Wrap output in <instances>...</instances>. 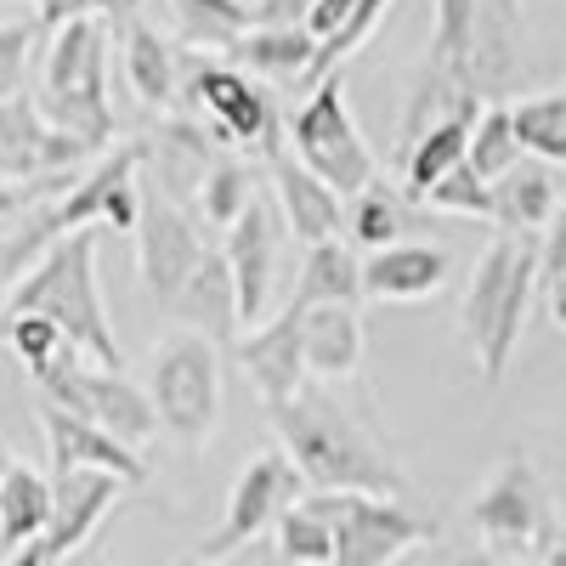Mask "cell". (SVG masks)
I'll use <instances>...</instances> for the list:
<instances>
[{
	"mask_svg": "<svg viewBox=\"0 0 566 566\" xmlns=\"http://www.w3.org/2000/svg\"><path fill=\"white\" fill-rule=\"evenodd\" d=\"M119 45H125V80H130L136 97L159 114L176 108L181 103V52L176 45L136 12L119 18Z\"/></svg>",
	"mask_w": 566,
	"mask_h": 566,
	"instance_id": "cell-20",
	"label": "cell"
},
{
	"mask_svg": "<svg viewBox=\"0 0 566 566\" xmlns=\"http://www.w3.org/2000/svg\"><path fill=\"white\" fill-rule=\"evenodd\" d=\"M255 205V170L244 159H216L199 170V216L210 227H232Z\"/></svg>",
	"mask_w": 566,
	"mask_h": 566,
	"instance_id": "cell-33",
	"label": "cell"
},
{
	"mask_svg": "<svg viewBox=\"0 0 566 566\" xmlns=\"http://www.w3.org/2000/svg\"><path fill=\"white\" fill-rule=\"evenodd\" d=\"M130 0H34V23L40 29H69L80 18H125Z\"/></svg>",
	"mask_w": 566,
	"mask_h": 566,
	"instance_id": "cell-38",
	"label": "cell"
},
{
	"mask_svg": "<svg viewBox=\"0 0 566 566\" xmlns=\"http://www.w3.org/2000/svg\"><path fill=\"white\" fill-rule=\"evenodd\" d=\"M40 397H52V402L85 413L91 424H103V431H114V437L130 442V448H148V442L165 431L154 397L142 391V386H130L119 368H91L85 352L69 357L52 380H40Z\"/></svg>",
	"mask_w": 566,
	"mask_h": 566,
	"instance_id": "cell-11",
	"label": "cell"
},
{
	"mask_svg": "<svg viewBox=\"0 0 566 566\" xmlns=\"http://www.w3.org/2000/svg\"><path fill=\"white\" fill-rule=\"evenodd\" d=\"M272 170V199L290 221V232L301 244H323V239H340V221H346V193L340 187H328L312 165H301L290 148H277L266 159Z\"/></svg>",
	"mask_w": 566,
	"mask_h": 566,
	"instance_id": "cell-18",
	"label": "cell"
},
{
	"mask_svg": "<svg viewBox=\"0 0 566 566\" xmlns=\"http://www.w3.org/2000/svg\"><path fill=\"white\" fill-rule=\"evenodd\" d=\"M283 210L272 199L255 193V205L227 227V266H232V290H239V323L255 328L266 323V301H272V283H277V250H283Z\"/></svg>",
	"mask_w": 566,
	"mask_h": 566,
	"instance_id": "cell-15",
	"label": "cell"
},
{
	"mask_svg": "<svg viewBox=\"0 0 566 566\" xmlns=\"http://www.w3.org/2000/svg\"><path fill=\"white\" fill-rule=\"evenodd\" d=\"M515 114V136L522 148L544 165H566V91H538V97L510 103Z\"/></svg>",
	"mask_w": 566,
	"mask_h": 566,
	"instance_id": "cell-31",
	"label": "cell"
},
{
	"mask_svg": "<svg viewBox=\"0 0 566 566\" xmlns=\"http://www.w3.org/2000/svg\"><path fill=\"white\" fill-rule=\"evenodd\" d=\"M221 340L199 328H176L148 352V397L159 408V424L181 448H205L221 424Z\"/></svg>",
	"mask_w": 566,
	"mask_h": 566,
	"instance_id": "cell-5",
	"label": "cell"
},
{
	"mask_svg": "<svg viewBox=\"0 0 566 566\" xmlns=\"http://www.w3.org/2000/svg\"><path fill=\"white\" fill-rule=\"evenodd\" d=\"M34 34H40V23H29V18L0 23V103L23 91V74H29V57H34Z\"/></svg>",
	"mask_w": 566,
	"mask_h": 566,
	"instance_id": "cell-37",
	"label": "cell"
},
{
	"mask_svg": "<svg viewBox=\"0 0 566 566\" xmlns=\"http://www.w3.org/2000/svg\"><path fill=\"white\" fill-rule=\"evenodd\" d=\"M181 108L210 119V142L250 148L255 159H272L283 148V136H290L277 125V108L266 97V85H255V74L239 69V63L181 52Z\"/></svg>",
	"mask_w": 566,
	"mask_h": 566,
	"instance_id": "cell-7",
	"label": "cell"
},
{
	"mask_svg": "<svg viewBox=\"0 0 566 566\" xmlns=\"http://www.w3.org/2000/svg\"><path fill=\"white\" fill-rule=\"evenodd\" d=\"M210 255L199 221L176 205V193L154 187L142 193V221H136V266H142V290L159 306H176V295L187 290V277L199 272V261Z\"/></svg>",
	"mask_w": 566,
	"mask_h": 566,
	"instance_id": "cell-12",
	"label": "cell"
},
{
	"mask_svg": "<svg viewBox=\"0 0 566 566\" xmlns=\"http://www.w3.org/2000/svg\"><path fill=\"white\" fill-rule=\"evenodd\" d=\"M7 346L18 352V363H23V374L34 386L52 380L69 357H80V346L63 335L52 317H40V312H7Z\"/></svg>",
	"mask_w": 566,
	"mask_h": 566,
	"instance_id": "cell-29",
	"label": "cell"
},
{
	"mask_svg": "<svg viewBox=\"0 0 566 566\" xmlns=\"http://www.w3.org/2000/svg\"><path fill=\"white\" fill-rule=\"evenodd\" d=\"M295 499H306V476H301V464L290 453H255L244 470H239V482H232L227 493V515H221V527L193 549L199 560H227V555H239L244 544L266 538L277 527V515L290 510Z\"/></svg>",
	"mask_w": 566,
	"mask_h": 566,
	"instance_id": "cell-10",
	"label": "cell"
},
{
	"mask_svg": "<svg viewBox=\"0 0 566 566\" xmlns=\"http://www.w3.org/2000/svg\"><path fill=\"white\" fill-rule=\"evenodd\" d=\"M7 566H57V560H52V549H45V538H34V544L12 549V560H7Z\"/></svg>",
	"mask_w": 566,
	"mask_h": 566,
	"instance_id": "cell-42",
	"label": "cell"
},
{
	"mask_svg": "<svg viewBox=\"0 0 566 566\" xmlns=\"http://www.w3.org/2000/svg\"><path fill=\"white\" fill-rule=\"evenodd\" d=\"M85 154H97L85 136L63 130L40 114V103H29L23 91L0 103V176L12 181H52V176H74Z\"/></svg>",
	"mask_w": 566,
	"mask_h": 566,
	"instance_id": "cell-13",
	"label": "cell"
},
{
	"mask_svg": "<svg viewBox=\"0 0 566 566\" xmlns=\"http://www.w3.org/2000/svg\"><path fill=\"white\" fill-rule=\"evenodd\" d=\"M470 527H476L488 555H515V560H544L566 544L555 522V499L527 453H504L499 470L470 499Z\"/></svg>",
	"mask_w": 566,
	"mask_h": 566,
	"instance_id": "cell-6",
	"label": "cell"
},
{
	"mask_svg": "<svg viewBox=\"0 0 566 566\" xmlns=\"http://www.w3.org/2000/svg\"><path fill=\"white\" fill-rule=\"evenodd\" d=\"M391 12V0H357V7H352V18L335 29V34H328L323 45H317V57H312V74H306V91L312 85H323L328 74H340L357 52H363V40L374 34V23H380Z\"/></svg>",
	"mask_w": 566,
	"mask_h": 566,
	"instance_id": "cell-35",
	"label": "cell"
},
{
	"mask_svg": "<svg viewBox=\"0 0 566 566\" xmlns=\"http://www.w3.org/2000/svg\"><path fill=\"white\" fill-rule=\"evenodd\" d=\"M527 159V148H522V136H515V114L504 108V103H488L482 114H476V130H470V170H476L482 181H499L504 170H515Z\"/></svg>",
	"mask_w": 566,
	"mask_h": 566,
	"instance_id": "cell-32",
	"label": "cell"
},
{
	"mask_svg": "<svg viewBox=\"0 0 566 566\" xmlns=\"http://www.w3.org/2000/svg\"><path fill=\"white\" fill-rule=\"evenodd\" d=\"M176 317H187V328H199L210 340H239V290H232V266H227V250H210L199 261V272L187 277V290L176 295L170 306Z\"/></svg>",
	"mask_w": 566,
	"mask_h": 566,
	"instance_id": "cell-23",
	"label": "cell"
},
{
	"mask_svg": "<svg viewBox=\"0 0 566 566\" xmlns=\"http://www.w3.org/2000/svg\"><path fill=\"white\" fill-rule=\"evenodd\" d=\"M125 493H130V482L114 476V470H63V476H52V527H45L52 560L57 566L74 560Z\"/></svg>",
	"mask_w": 566,
	"mask_h": 566,
	"instance_id": "cell-17",
	"label": "cell"
},
{
	"mask_svg": "<svg viewBox=\"0 0 566 566\" xmlns=\"http://www.w3.org/2000/svg\"><path fill=\"white\" fill-rule=\"evenodd\" d=\"M272 544H277V555L290 560V566H335L340 533H335V515H328V504H323L317 493H306V499H295L290 510L277 515Z\"/></svg>",
	"mask_w": 566,
	"mask_h": 566,
	"instance_id": "cell-28",
	"label": "cell"
},
{
	"mask_svg": "<svg viewBox=\"0 0 566 566\" xmlns=\"http://www.w3.org/2000/svg\"><path fill=\"white\" fill-rule=\"evenodd\" d=\"M317 499L328 504L340 533L335 566H397L419 544H437V522L408 510L402 499H380V493H317Z\"/></svg>",
	"mask_w": 566,
	"mask_h": 566,
	"instance_id": "cell-9",
	"label": "cell"
},
{
	"mask_svg": "<svg viewBox=\"0 0 566 566\" xmlns=\"http://www.w3.org/2000/svg\"><path fill=\"white\" fill-rule=\"evenodd\" d=\"M549 295V317H555V328H566V283H555V290H544Z\"/></svg>",
	"mask_w": 566,
	"mask_h": 566,
	"instance_id": "cell-43",
	"label": "cell"
},
{
	"mask_svg": "<svg viewBox=\"0 0 566 566\" xmlns=\"http://www.w3.org/2000/svg\"><path fill=\"white\" fill-rule=\"evenodd\" d=\"M363 363V312L357 306H312L306 312V368L323 386H346Z\"/></svg>",
	"mask_w": 566,
	"mask_h": 566,
	"instance_id": "cell-24",
	"label": "cell"
},
{
	"mask_svg": "<svg viewBox=\"0 0 566 566\" xmlns=\"http://www.w3.org/2000/svg\"><path fill=\"white\" fill-rule=\"evenodd\" d=\"M560 205L566 199H560V187H555V170L544 159H533V154L493 181V221L504 232H538V227L555 221Z\"/></svg>",
	"mask_w": 566,
	"mask_h": 566,
	"instance_id": "cell-25",
	"label": "cell"
},
{
	"mask_svg": "<svg viewBox=\"0 0 566 566\" xmlns=\"http://www.w3.org/2000/svg\"><path fill=\"white\" fill-rule=\"evenodd\" d=\"M453 272V255L437 244H386L363 261V301H424Z\"/></svg>",
	"mask_w": 566,
	"mask_h": 566,
	"instance_id": "cell-19",
	"label": "cell"
},
{
	"mask_svg": "<svg viewBox=\"0 0 566 566\" xmlns=\"http://www.w3.org/2000/svg\"><path fill=\"white\" fill-rule=\"evenodd\" d=\"M170 566H221V560H199V555H187V560H170Z\"/></svg>",
	"mask_w": 566,
	"mask_h": 566,
	"instance_id": "cell-45",
	"label": "cell"
},
{
	"mask_svg": "<svg viewBox=\"0 0 566 566\" xmlns=\"http://www.w3.org/2000/svg\"><path fill=\"white\" fill-rule=\"evenodd\" d=\"M560 549H566V544H560ZM560 549H555V555H544V560H515V566H560Z\"/></svg>",
	"mask_w": 566,
	"mask_h": 566,
	"instance_id": "cell-44",
	"label": "cell"
},
{
	"mask_svg": "<svg viewBox=\"0 0 566 566\" xmlns=\"http://www.w3.org/2000/svg\"><path fill=\"white\" fill-rule=\"evenodd\" d=\"M272 424L283 437V453L301 464L306 488L317 493H380L408 499V476L391 459L386 437L368 424L357 402H346L335 386H306L290 402L272 408Z\"/></svg>",
	"mask_w": 566,
	"mask_h": 566,
	"instance_id": "cell-1",
	"label": "cell"
},
{
	"mask_svg": "<svg viewBox=\"0 0 566 566\" xmlns=\"http://www.w3.org/2000/svg\"><path fill=\"white\" fill-rule=\"evenodd\" d=\"M312 57H317V40L301 23H255V29H244L239 40L227 45V63H239V69H250L261 80L301 85V91H306Z\"/></svg>",
	"mask_w": 566,
	"mask_h": 566,
	"instance_id": "cell-22",
	"label": "cell"
},
{
	"mask_svg": "<svg viewBox=\"0 0 566 566\" xmlns=\"http://www.w3.org/2000/svg\"><path fill=\"white\" fill-rule=\"evenodd\" d=\"M232 357H239L244 380L255 386V397L266 408L290 402L295 391L312 386V368H306V312L301 306H283L277 317L244 328V335L232 340Z\"/></svg>",
	"mask_w": 566,
	"mask_h": 566,
	"instance_id": "cell-14",
	"label": "cell"
},
{
	"mask_svg": "<svg viewBox=\"0 0 566 566\" xmlns=\"http://www.w3.org/2000/svg\"><path fill=\"white\" fill-rule=\"evenodd\" d=\"M170 12H176V23H181L187 40L221 45V52L244 29H255V7H250V0H170Z\"/></svg>",
	"mask_w": 566,
	"mask_h": 566,
	"instance_id": "cell-34",
	"label": "cell"
},
{
	"mask_svg": "<svg viewBox=\"0 0 566 566\" xmlns=\"http://www.w3.org/2000/svg\"><path fill=\"white\" fill-rule=\"evenodd\" d=\"M346 227H352V239L363 244V250H386V244H402V232H408V193L386 181H374V187H363V193L346 205Z\"/></svg>",
	"mask_w": 566,
	"mask_h": 566,
	"instance_id": "cell-30",
	"label": "cell"
},
{
	"mask_svg": "<svg viewBox=\"0 0 566 566\" xmlns=\"http://www.w3.org/2000/svg\"><path fill=\"white\" fill-rule=\"evenodd\" d=\"M40 431H45V453H52V476H63V470H114V476H125L130 488L148 482L142 448L119 442L114 431L91 424L85 413H74L52 397H40Z\"/></svg>",
	"mask_w": 566,
	"mask_h": 566,
	"instance_id": "cell-16",
	"label": "cell"
},
{
	"mask_svg": "<svg viewBox=\"0 0 566 566\" xmlns=\"http://www.w3.org/2000/svg\"><path fill=\"white\" fill-rule=\"evenodd\" d=\"M352 7H357V0H317V7L306 12V23H301V29H306V34H312V40L323 45L328 34H335V29H340V23L352 18Z\"/></svg>",
	"mask_w": 566,
	"mask_h": 566,
	"instance_id": "cell-40",
	"label": "cell"
},
{
	"mask_svg": "<svg viewBox=\"0 0 566 566\" xmlns=\"http://www.w3.org/2000/svg\"><path fill=\"white\" fill-rule=\"evenodd\" d=\"M533 290H538V232H499L464 290V335L476 346L488 386L510 374V357L522 346V328L533 312Z\"/></svg>",
	"mask_w": 566,
	"mask_h": 566,
	"instance_id": "cell-3",
	"label": "cell"
},
{
	"mask_svg": "<svg viewBox=\"0 0 566 566\" xmlns=\"http://www.w3.org/2000/svg\"><path fill=\"white\" fill-rule=\"evenodd\" d=\"M290 148L328 187H340L346 199H357L363 187L380 181V159H374V148L363 142V130L346 108V74H328L323 85L306 91V103L290 119Z\"/></svg>",
	"mask_w": 566,
	"mask_h": 566,
	"instance_id": "cell-8",
	"label": "cell"
},
{
	"mask_svg": "<svg viewBox=\"0 0 566 566\" xmlns=\"http://www.w3.org/2000/svg\"><path fill=\"white\" fill-rule=\"evenodd\" d=\"M45 527H52V482L12 459L0 470V544L23 549V544L45 538Z\"/></svg>",
	"mask_w": 566,
	"mask_h": 566,
	"instance_id": "cell-27",
	"label": "cell"
},
{
	"mask_svg": "<svg viewBox=\"0 0 566 566\" xmlns=\"http://www.w3.org/2000/svg\"><path fill=\"white\" fill-rule=\"evenodd\" d=\"M357 301H363V261H357V250L340 244V239L306 244V261L295 272L290 306L312 312V306H357Z\"/></svg>",
	"mask_w": 566,
	"mask_h": 566,
	"instance_id": "cell-26",
	"label": "cell"
},
{
	"mask_svg": "<svg viewBox=\"0 0 566 566\" xmlns=\"http://www.w3.org/2000/svg\"><path fill=\"white\" fill-rule=\"evenodd\" d=\"M317 0H255V23H306Z\"/></svg>",
	"mask_w": 566,
	"mask_h": 566,
	"instance_id": "cell-41",
	"label": "cell"
},
{
	"mask_svg": "<svg viewBox=\"0 0 566 566\" xmlns=\"http://www.w3.org/2000/svg\"><path fill=\"white\" fill-rule=\"evenodd\" d=\"M476 114L482 108H464V114H448L437 125H424L413 142H402V193L408 205H424V193L470 159V130H476Z\"/></svg>",
	"mask_w": 566,
	"mask_h": 566,
	"instance_id": "cell-21",
	"label": "cell"
},
{
	"mask_svg": "<svg viewBox=\"0 0 566 566\" xmlns=\"http://www.w3.org/2000/svg\"><path fill=\"white\" fill-rule=\"evenodd\" d=\"M40 114L85 136L91 148H114L119 119L108 103V18H80L52 34L45 52V80H40Z\"/></svg>",
	"mask_w": 566,
	"mask_h": 566,
	"instance_id": "cell-4",
	"label": "cell"
},
{
	"mask_svg": "<svg viewBox=\"0 0 566 566\" xmlns=\"http://www.w3.org/2000/svg\"><path fill=\"white\" fill-rule=\"evenodd\" d=\"M7 312L52 317L97 368H125V352L114 340V323H108V306H103V283H97V227L69 232V239L7 295Z\"/></svg>",
	"mask_w": 566,
	"mask_h": 566,
	"instance_id": "cell-2",
	"label": "cell"
},
{
	"mask_svg": "<svg viewBox=\"0 0 566 566\" xmlns=\"http://www.w3.org/2000/svg\"><path fill=\"white\" fill-rule=\"evenodd\" d=\"M0 340H7V295H0Z\"/></svg>",
	"mask_w": 566,
	"mask_h": 566,
	"instance_id": "cell-46",
	"label": "cell"
},
{
	"mask_svg": "<svg viewBox=\"0 0 566 566\" xmlns=\"http://www.w3.org/2000/svg\"><path fill=\"white\" fill-rule=\"evenodd\" d=\"M538 283L544 290L566 283V205L555 210V221L544 227V239H538Z\"/></svg>",
	"mask_w": 566,
	"mask_h": 566,
	"instance_id": "cell-39",
	"label": "cell"
},
{
	"mask_svg": "<svg viewBox=\"0 0 566 566\" xmlns=\"http://www.w3.org/2000/svg\"><path fill=\"white\" fill-rule=\"evenodd\" d=\"M424 210H442V216H482L493 221V181H482L470 165L448 170L431 193H424Z\"/></svg>",
	"mask_w": 566,
	"mask_h": 566,
	"instance_id": "cell-36",
	"label": "cell"
}]
</instances>
